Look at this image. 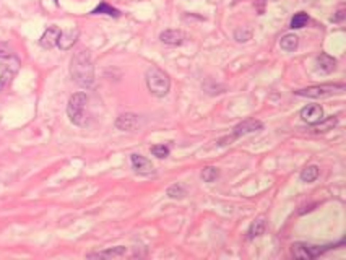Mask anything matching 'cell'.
Segmentation results:
<instances>
[{
    "label": "cell",
    "instance_id": "1",
    "mask_svg": "<svg viewBox=\"0 0 346 260\" xmlns=\"http://www.w3.org/2000/svg\"><path fill=\"white\" fill-rule=\"evenodd\" d=\"M70 75L75 83L83 88H91L95 85V67H93L90 51L80 49L75 52L70 61Z\"/></svg>",
    "mask_w": 346,
    "mask_h": 260
},
{
    "label": "cell",
    "instance_id": "2",
    "mask_svg": "<svg viewBox=\"0 0 346 260\" xmlns=\"http://www.w3.org/2000/svg\"><path fill=\"white\" fill-rule=\"evenodd\" d=\"M145 81L148 91L156 98H164L171 90V80L164 70L158 67H150L145 73Z\"/></svg>",
    "mask_w": 346,
    "mask_h": 260
},
{
    "label": "cell",
    "instance_id": "3",
    "mask_svg": "<svg viewBox=\"0 0 346 260\" xmlns=\"http://www.w3.org/2000/svg\"><path fill=\"white\" fill-rule=\"evenodd\" d=\"M86 103H88L86 93L80 91V93H75L70 96L68 104H67V116L73 126L83 127L86 124V112H85Z\"/></svg>",
    "mask_w": 346,
    "mask_h": 260
},
{
    "label": "cell",
    "instance_id": "4",
    "mask_svg": "<svg viewBox=\"0 0 346 260\" xmlns=\"http://www.w3.org/2000/svg\"><path fill=\"white\" fill-rule=\"evenodd\" d=\"M332 246H312V244H304V242H296V244H292V256H294L296 259H315L322 256L325 251L330 249Z\"/></svg>",
    "mask_w": 346,
    "mask_h": 260
},
{
    "label": "cell",
    "instance_id": "5",
    "mask_svg": "<svg viewBox=\"0 0 346 260\" xmlns=\"http://www.w3.org/2000/svg\"><path fill=\"white\" fill-rule=\"evenodd\" d=\"M2 61L3 64H2V73H0V91L13 80V76L16 75V72H18V68H20V61L15 56L2 59Z\"/></svg>",
    "mask_w": 346,
    "mask_h": 260
},
{
    "label": "cell",
    "instance_id": "6",
    "mask_svg": "<svg viewBox=\"0 0 346 260\" xmlns=\"http://www.w3.org/2000/svg\"><path fill=\"white\" fill-rule=\"evenodd\" d=\"M337 88H342L343 90V85H338V86H310V88H304V90H297L294 91L296 96H302V98H314V99H319V98H325L328 94L335 93Z\"/></svg>",
    "mask_w": 346,
    "mask_h": 260
},
{
    "label": "cell",
    "instance_id": "7",
    "mask_svg": "<svg viewBox=\"0 0 346 260\" xmlns=\"http://www.w3.org/2000/svg\"><path fill=\"white\" fill-rule=\"evenodd\" d=\"M263 129V124L260 121H255V119H247L244 122L237 124L236 127H234V132H232V137L228 138L230 141H232L234 138H239L242 137V135H247V133H254V132H259V130Z\"/></svg>",
    "mask_w": 346,
    "mask_h": 260
},
{
    "label": "cell",
    "instance_id": "8",
    "mask_svg": "<svg viewBox=\"0 0 346 260\" xmlns=\"http://www.w3.org/2000/svg\"><path fill=\"white\" fill-rule=\"evenodd\" d=\"M301 119L309 126H314L324 119V109L319 104H309L301 109Z\"/></svg>",
    "mask_w": 346,
    "mask_h": 260
},
{
    "label": "cell",
    "instance_id": "9",
    "mask_svg": "<svg viewBox=\"0 0 346 260\" xmlns=\"http://www.w3.org/2000/svg\"><path fill=\"white\" fill-rule=\"evenodd\" d=\"M130 159H132V166L135 169V173H138V174H142V176L155 174V168H153V164H151V161H150L148 158L138 155V153H133Z\"/></svg>",
    "mask_w": 346,
    "mask_h": 260
},
{
    "label": "cell",
    "instance_id": "10",
    "mask_svg": "<svg viewBox=\"0 0 346 260\" xmlns=\"http://www.w3.org/2000/svg\"><path fill=\"white\" fill-rule=\"evenodd\" d=\"M78 36H80V31H78L77 28L68 29V31H60V36H58L57 46L60 47L62 51H68V49H72L73 44L77 43Z\"/></svg>",
    "mask_w": 346,
    "mask_h": 260
},
{
    "label": "cell",
    "instance_id": "11",
    "mask_svg": "<svg viewBox=\"0 0 346 260\" xmlns=\"http://www.w3.org/2000/svg\"><path fill=\"white\" fill-rule=\"evenodd\" d=\"M138 124V116L132 114V112H125V114H120L115 121V127L122 130V132H132V130L137 127Z\"/></svg>",
    "mask_w": 346,
    "mask_h": 260
},
{
    "label": "cell",
    "instance_id": "12",
    "mask_svg": "<svg viewBox=\"0 0 346 260\" xmlns=\"http://www.w3.org/2000/svg\"><path fill=\"white\" fill-rule=\"evenodd\" d=\"M58 36H60V29L57 26H49L39 39L41 47H44V49H52V47H56Z\"/></svg>",
    "mask_w": 346,
    "mask_h": 260
},
{
    "label": "cell",
    "instance_id": "13",
    "mask_svg": "<svg viewBox=\"0 0 346 260\" xmlns=\"http://www.w3.org/2000/svg\"><path fill=\"white\" fill-rule=\"evenodd\" d=\"M160 39L168 46H180L185 41V34L180 29H166L160 34Z\"/></svg>",
    "mask_w": 346,
    "mask_h": 260
},
{
    "label": "cell",
    "instance_id": "14",
    "mask_svg": "<svg viewBox=\"0 0 346 260\" xmlns=\"http://www.w3.org/2000/svg\"><path fill=\"white\" fill-rule=\"evenodd\" d=\"M127 249L124 246H117V247H111L103 252H96V254H88V259H122L125 257Z\"/></svg>",
    "mask_w": 346,
    "mask_h": 260
},
{
    "label": "cell",
    "instance_id": "15",
    "mask_svg": "<svg viewBox=\"0 0 346 260\" xmlns=\"http://www.w3.org/2000/svg\"><path fill=\"white\" fill-rule=\"evenodd\" d=\"M315 62H317L319 70H322V72H325V73L333 72L335 67H337V59H333L332 56H328V54H320Z\"/></svg>",
    "mask_w": 346,
    "mask_h": 260
},
{
    "label": "cell",
    "instance_id": "16",
    "mask_svg": "<svg viewBox=\"0 0 346 260\" xmlns=\"http://www.w3.org/2000/svg\"><path fill=\"white\" fill-rule=\"evenodd\" d=\"M265 228H267V223H265V218L260 216V218H257V220L250 224V228H249V239H254V238H259V236H262L263 233H265Z\"/></svg>",
    "mask_w": 346,
    "mask_h": 260
},
{
    "label": "cell",
    "instance_id": "17",
    "mask_svg": "<svg viewBox=\"0 0 346 260\" xmlns=\"http://www.w3.org/2000/svg\"><path fill=\"white\" fill-rule=\"evenodd\" d=\"M299 44V38L296 34H285L283 38L280 39V47L286 52H292Z\"/></svg>",
    "mask_w": 346,
    "mask_h": 260
},
{
    "label": "cell",
    "instance_id": "18",
    "mask_svg": "<svg viewBox=\"0 0 346 260\" xmlns=\"http://www.w3.org/2000/svg\"><path fill=\"white\" fill-rule=\"evenodd\" d=\"M91 13L93 15H109V16H114V18H119L120 16V11L114 7H111L108 2H101Z\"/></svg>",
    "mask_w": 346,
    "mask_h": 260
},
{
    "label": "cell",
    "instance_id": "19",
    "mask_svg": "<svg viewBox=\"0 0 346 260\" xmlns=\"http://www.w3.org/2000/svg\"><path fill=\"white\" fill-rule=\"evenodd\" d=\"M319 174H320V169L315 166V164H310V166H306L301 171V176L299 177H301L302 182H307L309 184V182H314L315 179H317Z\"/></svg>",
    "mask_w": 346,
    "mask_h": 260
},
{
    "label": "cell",
    "instance_id": "20",
    "mask_svg": "<svg viewBox=\"0 0 346 260\" xmlns=\"http://www.w3.org/2000/svg\"><path fill=\"white\" fill-rule=\"evenodd\" d=\"M337 124V117H328L327 121L322 119L320 122L317 124H314V130H315V133H319V132H328V130H332V127Z\"/></svg>",
    "mask_w": 346,
    "mask_h": 260
},
{
    "label": "cell",
    "instance_id": "21",
    "mask_svg": "<svg viewBox=\"0 0 346 260\" xmlns=\"http://www.w3.org/2000/svg\"><path fill=\"white\" fill-rule=\"evenodd\" d=\"M307 23H309L307 13H304V11H299V13H296V15L291 18V28H292V29H301V28L306 26Z\"/></svg>",
    "mask_w": 346,
    "mask_h": 260
},
{
    "label": "cell",
    "instance_id": "22",
    "mask_svg": "<svg viewBox=\"0 0 346 260\" xmlns=\"http://www.w3.org/2000/svg\"><path fill=\"white\" fill-rule=\"evenodd\" d=\"M185 195H187V191L180 184H174V186H171L168 189V197L169 198L180 200V198H184Z\"/></svg>",
    "mask_w": 346,
    "mask_h": 260
},
{
    "label": "cell",
    "instance_id": "23",
    "mask_svg": "<svg viewBox=\"0 0 346 260\" xmlns=\"http://www.w3.org/2000/svg\"><path fill=\"white\" fill-rule=\"evenodd\" d=\"M218 176H220L218 168L207 166V168H203V171H202V179H203V182H215L216 179H218Z\"/></svg>",
    "mask_w": 346,
    "mask_h": 260
},
{
    "label": "cell",
    "instance_id": "24",
    "mask_svg": "<svg viewBox=\"0 0 346 260\" xmlns=\"http://www.w3.org/2000/svg\"><path fill=\"white\" fill-rule=\"evenodd\" d=\"M151 153L160 159L168 158L169 156V146L168 145H155V146H151Z\"/></svg>",
    "mask_w": 346,
    "mask_h": 260
},
{
    "label": "cell",
    "instance_id": "25",
    "mask_svg": "<svg viewBox=\"0 0 346 260\" xmlns=\"http://www.w3.org/2000/svg\"><path fill=\"white\" fill-rule=\"evenodd\" d=\"M10 56H13V51H11L5 43H0V61H2V59L10 57Z\"/></svg>",
    "mask_w": 346,
    "mask_h": 260
},
{
    "label": "cell",
    "instance_id": "26",
    "mask_svg": "<svg viewBox=\"0 0 346 260\" xmlns=\"http://www.w3.org/2000/svg\"><path fill=\"white\" fill-rule=\"evenodd\" d=\"M342 18H343V8H340V10H338V15H337V16H333L332 20H333V21H340Z\"/></svg>",
    "mask_w": 346,
    "mask_h": 260
}]
</instances>
